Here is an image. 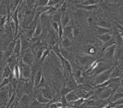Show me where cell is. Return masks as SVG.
<instances>
[{"label": "cell", "instance_id": "1", "mask_svg": "<svg viewBox=\"0 0 123 108\" xmlns=\"http://www.w3.org/2000/svg\"><path fill=\"white\" fill-rule=\"evenodd\" d=\"M114 66H115V65H113L110 68V69L105 70V72L100 74L99 75L94 77V78H93V81H93V84L96 86V85H101L104 82H105V81L109 80V79L111 78V74H112V71H113Z\"/></svg>", "mask_w": 123, "mask_h": 108}, {"label": "cell", "instance_id": "2", "mask_svg": "<svg viewBox=\"0 0 123 108\" xmlns=\"http://www.w3.org/2000/svg\"><path fill=\"white\" fill-rule=\"evenodd\" d=\"M76 61L77 62L80 64V65L83 67H87L90 66L93 62L97 60L96 57L91 56V55L86 54V53H80L76 55Z\"/></svg>", "mask_w": 123, "mask_h": 108}, {"label": "cell", "instance_id": "3", "mask_svg": "<svg viewBox=\"0 0 123 108\" xmlns=\"http://www.w3.org/2000/svg\"><path fill=\"white\" fill-rule=\"evenodd\" d=\"M21 61H23L24 63L28 65H30V66H33L36 65V58H35V55H34V52H32V48H29L28 49L27 51L25 52H24L21 56Z\"/></svg>", "mask_w": 123, "mask_h": 108}, {"label": "cell", "instance_id": "4", "mask_svg": "<svg viewBox=\"0 0 123 108\" xmlns=\"http://www.w3.org/2000/svg\"><path fill=\"white\" fill-rule=\"evenodd\" d=\"M96 93L97 94V98L99 99H108L110 98L113 95V90L109 87H98L96 88Z\"/></svg>", "mask_w": 123, "mask_h": 108}, {"label": "cell", "instance_id": "5", "mask_svg": "<svg viewBox=\"0 0 123 108\" xmlns=\"http://www.w3.org/2000/svg\"><path fill=\"white\" fill-rule=\"evenodd\" d=\"M19 65L20 67L21 71V78L22 79H31L32 77V66L26 65L22 61H19Z\"/></svg>", "mask_w": 123, "mask_h": 108}, {"label": "cell", "instance_id": "6", "mask_svg": "<svg viewBox=\"0 0 123 108\" xmlns=\"http://www.w3.org/2000/svg\"><path fill=\"white\" fill-rule=\"evenodd\" d=\"M117 45H114L113 46H110L109 48H108L105 51L103 52V59L109 62H112L113 64L114 61V54H115V50L117 48Z\"/></svg>", "mask_w": 123, "mask_h": 108}, {"label": "cell", "instance_id": "7", "mask_svg": "<svg viewBox=\"0 0 123 108\" xmlns=\"http://www.w3.org/2000/svg\"><path fill=\"white\" fill-rule=\"evenodd\" d=\"M92 11H87L83 9H76V11L74 13V16L78 20L85 22V20L87 19V17H89L92 15Z\"/></svg>", "mask_w": 123, "mask_h": 108}, {"label": "cell", "instance_id": "8", "mask_svg": "<svg viewBox=\"0 0 123 108\" xmlns=\"http://www.w3.org/2000/svg\"><path fill=\"white\" fill-rule=\"evenodd\" d=\"M98 48L96 44H91V45H87L83 48V52L84 53L91 55V56L95 57L96 54L98 53Z\"/></svg>", "mask_w": 123, "mask_h": 108}, {"label": "cell", "instance_id": "9", "mask_svg": "<svg viewBox=\"0 0 123 108\" xmlns=\"http://www.w3.org/2000/svg\"><path fill=\"white\" fill-rule=\"evenodd\" d=\"M18 101H19V105L22 108H29L32 99H31L30 95H28L27 94H25Z\"/></svg>", "mask_w": 123, "mask_h": 108}, {"label": "cell", "instance_id": "10", "mask_svg": "<svg viewBox=\"0 0 123 108\" xmlns=\"http://www.w3.org/2000/svg\"><path fill=\"white\" fill-rule=\"evenodd\" d=\"M123 78V65H115L111 74V78Z\"/></svg>", "mask_w": 123, "mask_h": 108}, {"label": "cell", "instance_id": "11", "mask_svg": "<svg viewBox=\"0 0 123 108\" xmlns=\"http://www.w3.org/2000/svg\"><path fill=\"white\" fill-rule=\"evenodd\" d=\"M74 8L76 9H83L85 11H94L96 9H98V6L97 5H84V4L82 3H78L75 4L74 6Z\"/></svg>", "mask_w": 123, "mask_h": 108}, {"label": "cell", "instance_id": "12", "mask_svg": "<svg viewBox=\"0 0 123 108\" xmlns=\"http://www.w3.org/2000/svg\"><path fill=\"white\" fill-rule=\"evenodd\" d=\"M93 30H94V32H96V34H97L96 36H99V35H105V34H108V33L113 32V28H112V29H109V28H103V27H100V26H98V25L94 26Z\"/></svg>", "mask_w": 123, "mask_h": 108}, {"label": "cell", "instance_id": "13", "mask_svg": "<svg viewBox=\"0 0 123 108\" xmlns=\"http://www.w3.org/2000/svg\"><path fill=\"white\" fill-rule=\"evenodd\" d=\"M63 36L68 37V38H70L74 41V32L71 23L63 28Z\"/></svg>", "mask_w": 123, "mask_h": 108}, {"label": "cell", "instance_id": "14", "mask_svg": "<svg viewBox=\"0 0 123 108\" xmlns=\"http://www.w3.org/2000/svg\"><path fill=\"white\" fill-rule=\"evenodd\" d=\"M43 78V72H42V69H39L37 70V72L36 73V74H35L34 78H33V83H34V87H35V90H37V88H38V85L40 84L41 79Z\"/></svg>", "mask_w": 123, "mask_h": 108}, {"label": "cell", "instance_id": "15", "mask_svg": "<svg viewBox=\"0 0 123 108\" xmlns=\"http://www.w3.org/2000/svg\"><path fill=\"white\" fill-rule=\"evenodd\" d=\"M39 90H40V91L41 92V94H42L46 98L49 99V100H52V98H53V93H52L51 89H50V86L49 85V84L45 85L44 87L41 88V89H39Z\"/></svg>", "mask_w": 123, "mask_h": 108}, {"label": "cell", "instance_id": "16", "mask_svg": "<svg viewBox=\"0 0 123 108\" xmlns=\"http://www.w3.org/2000/svg\"><path fill=\"white\" fill-rule=\"evenodd\" d=\"M96 25L100 26V27H103V28H109V29H112V28H113V23H112L110 20H109V19H107L105 18L98 19Z\"/></svg>", "mask_w": 123, "mask_h": 108}, {"label": "cell", "instance_id": "17", "mask_svg": "<svg viewBox=\"0 0 123 108\" xmlns=\"http://www.w3.org/2000/svg\"><path fill=\"white\" fill-rule=\"evenodd\" d=\"M60 54L64 57L65 59H67L68 61H70L71 63L73 62V57H72V55H71V52L67 49V48H62L61 46L60 48Z\"/></svg>", "mask_w": 123, "mask_h": 108}, {"label": "cell", "instance_id": "18", "mask_svg": "<svg viewBox=\"0 0 123 108\" xmlns=\"http://www.w3.org/2000/svg\"><path fill=\"white\" fill-rule=\"evenodd\" d=\"M21 53H22V48H21V40H20V38L18 36L17 37V40H16V44H15V46L13 49V54L15 55L16 57H19L21 56Z\"/></svg>", "mask_w": 123, "mask_h": 108}, {"label": "cell", "instance_id": "19", "mask_svg": "<svg viewBox=\"0 0 123 108\" xmlns=\"http://www.w3.org/2000/svg\"><path fill=\"white\" fill-rule=\"evenodd\" d=\"M12 74V70L9 67V65L6 63V65L3 66L2 69V79L3 78H8Z\"/></svg>", "mask_w": 123, "mask_h": 108}, {"label": "cell", "instance_id": "20", "mask_svg": "<svg viewBox=\"0 0 123 108\" xmlns=\"http://www.w3.org/2000/svg\"><path fill=\"white\" fill-rule=\"evenodd\" d=\"M33 98H36V99L39 102L43 103V104H49V103L51 102V100L46 98L42 94H41V92L39 90H38V94H35V96L33 97Z\"/></svg>", "mask_w": 123, "mask_h": 108}, {"label": "cell", "instance_id": "21", "mask_svg": "<svg viewBox=\"0 0 123 108\" xmlns=\"http://www.w3.org/2000/svg\"><path fill=\"white\" fill-rule=\"evenodd\" d=\"M61 23H62V25L63 28L66 27V26H67V25H69V24L71 23V17H70L68 11L64 12V13L62 14Z\"/></svg>", "mask_w": 123, "mask_h": 108}, {"label": "cell", "instance_id": "22", "mask_svg": "<svg viewBox=\"0 0 123 108\" xmlns=\"http://www.w3.org/2000/svg\"><path fill=\"white\" fill-rule=\"evenodd\" d=\"M72 42L73 40H71L68 37H66V36H62V38L60 40V45L62 48H69L72 45Z\"/></svg>", "mask_w": 123, "mask_h": 108}, {"label": "cell", "instance_id": "23", "mask_svg": "<svg viewBox=\"0 0 123 108\" xmlns=\"http://www.w3.org/2000/svg\"><path fill=\"white\" fill-rule=\"evenodd\" d=\"M46 106H48V104H43V103L39 102L36 99V98L32 97V100L31 102L29 108H45Z\"/></svg>", "mask_w": 123, "mask_h": 108}, {"label": "cell", "instance_id": "24", "mask_svg": "<svg viewBox=\"0 0 123 108\" xmlns=\"http://www.w3.org/2000/svg\"><path fill=\"white\" fill-rule=\"evenodd\" d=\"M113 32L112 33H108V34H105V35H99V36H96V38L98 40H100L102 43H105L107 41L110 40L111 39H113Z\"/></svg>", "mask_w": 123, "mask_h": 108}, {"label": "cell", "instance_id": "25", "mask_svg": "<svg viewBox=\"0 0 123 108\" xmlns=\"http://www.w3.org/2000/svg\"><path fill=\"white\" fill-rule=\"evenodd\" d=\"M114 45H116V40H115V39H114L113 37V39L107 41V42H105V43H103V45L101 46V49H100L101 53H103V52H104L108 48H109L110 46H113Z\"/></svg>", "mask_w": 123, "mask_h": 108}, {"label": "cell", "instance_id": "26", "mask_svg": "<svg viewBox=\"0 0 123 108\" xmlns=\"http://www.w3.org/2000/svg\"><path fill=\"white\" fill-rule=\"evenodd\" d=\"M122 98H123V93L122 92H120V91H117L110 97L109 101L113 103V102H117V101L120 100V99H122Z\"/></svg>", "mask_w": 123, "mask_h": 108}, {"label": "cell", "instance_id": "27", "mask_svg": "<svg viewBox=\"0 0 123 108\" xmlns=\"http://www.w3.org/2000/svg\"><path fill=\"white\" fill-rule=\"evenodd\" d=\"M43 32V27L41 25V22L38 20L37 22V28H36V30H35V32H34V36L33 37H37V38H39L41 36V35L42 34Z\"/></svg>", "mask_w": 123, "mask_h": 108}, {"label": "cell", "instance_id": "28", "mask_svg": "<svg viewBox=\"0 0 123 108\" xmlns=\"http://www.w3.org/2000/svg\"><path fill=\"white\" fill-rule=\"evenodd\" d=\"M63 103L61 101H55V102H50L49 103V108H63Z\"/></svg>", "mask_w": 123, "mask_h": 108}, {"label": "cell", "instance_id": "29", "mask_svg": "<svg viewBox=\"0 0 123 108\" xmlns=\"http://www.w3.org/2000/svg\"><path fill=\"white\" fill-rule=\"evenodd\" d=\"M51 19H52V21L57 22V23H60L61 20H62V13L60 11H58V13H56L55 15H54L53 16H51Z\"/></svg>", "mask_w": 123, "mask_h": 108}, {"label": "cell", "instance_id": "30", "mask_svg": "<svg viewBox=\"0 0 123 108\" xmlns=\"http://www.w3.org/2000/svg\"><path fill=\"white\" fill-rule=\"evenodd\" d=\"M37 1V0H25L26 6H28L29 8L34 9V8L36 7Z\"/></svg>", "mask_w": 123, "mask_h": 108}, {"label": "cell", "instance_id": "31", "mask_svg": "<svg viewBox=\"0 0 123 108\" xmlns=\"http://www.w3.org/2000/svg\"><path fill=\"white\" fill-rule=\"evenodd\" d=\"M50 0H37L36 6H47Z\"/></svg>", "mask_w": 123, "mask_h": 108}, {"label": "cell", "instance_id": "32", "mask_svg": "<svg viewBox=\"0 0 123 108\" xmlns=\"http://www.w3.org/2000/svg\"><path fill=\"white\" fill-rule=\"evenodd\" d=\"M117 14L118 15V20L123 19V4H121L117 7Z\"/></svg>", "mask_w": 123, "mask_h": 108}, {"label": "cell", "instance_id": "33", "mask_svg": "<svg viewBox=\"0 0 123 108\" xmlns=\"http://www.w3.org/2000/svg\"><path fill=\"white\" fill-rule=\"evenodd\" d=\"M97 3H99L97 0H86V1L83 2L82 4H84V5H97Z\"/></svg>", "mask_w": 123, "mask_h": 108}, {"label": "cell", "instance_id": "34", "mask_svg": "<svg viewBox=\"0 0 123 108\" xmlns=\"http://www.w3.org/2000/svg\"><path fill=\"white\" fill-rule=\"evenodd\" d=\"M60 23H57V22H54V21H51V27L52 28L54 29L55 32L58 33V30H59V26H60Z\"/></svg>", "mask_w": 123, "mask_h": 108}, {"label": "cell", "instance_id": "35", "mask_svg": "<svg viewBox=\"0 0 123 108\" xmlns=\"http://www.w3.org/2000/svg\"><path fill=\"white\" fill-rule=\"evenodd\" d=\"M1 87H4L6 85H9L11 83V79L8 78H3L1 80Z\"/></svg>", "mask_w": 123, "mask_h": 108}, {"label": "cell", "instance_id": "36", "mask_svg": "<svg viewBox=\"0 0 123 108\" xmlns=\"http://www.w3.org/2000/svg\"><path fill=\"white\" fill-rule=\"evenodd\" d=\"M102 108H113V105H112V102H110L109 103L108 105H106V106H105V107H103Z\"/></svg>", "mask_w": 123, "mask_h": 108}, {"label": "cell", "instance_id": "37", "mask_svg": "<svg viewBox=\"0 0 123 108\" xmlns=\"http://www.w3.org/2000/svg\"><path fill=\"white\" fill-rule=\"evenodd\" d=\"M117 22L118 23H120L121 25H122V27H123V19H119V20H117Z\"/></svg>", "mask_w": 123, "mask_h": 108}, {"label": "cell", "instance_id": "38", "mask_svg": "<svg viewBox=\"0 0 123 108\" xmlns=\"http://www.w3.org/2000/svg\"><path fill=\"white\" fill-rule=\"evenodd\" d=\"M122 39H123V34H122Z\"/></svg>", "mask_w": 123, "mask_h": 108}, {"label": "cell", "instance_id": "39", "mask_svg": "<svg viewBox=\"0 0 123 108\" xmlns=\"http://www.w3.org/2000/svg\"><path fill=\"white\" fill-rule=\"evenodd\" d=\"M85 108H90V107H85Z\"/></svg>", "mask_w": 123, "mask_h": 108}, {"label": "cell", "instance_id": "40", "mask_svg": "<svg viewBox=\"0 0 123 108\" xmlns=\"http://www.w3.org/2000/svg\"><path fill=\"white\" fill-rule=\"evenodd\" d=\"M90 108H93V107H90Z\"/></svg>", "mask_w": 123, "mask_h": 108}, {"label": "cell", "instance_id": "41", "mask_svg": "<svg viewBox=\"0 0 123 108\" xmlns=\"http://www.w3.org/2000/svg\"><path fill=\"white\" fill-rule=\"evenodd\" d=\"M113 108H114V107H113Z\"/></svg>", "mask_w": 123, "mask_h": 108}]
</instances>
